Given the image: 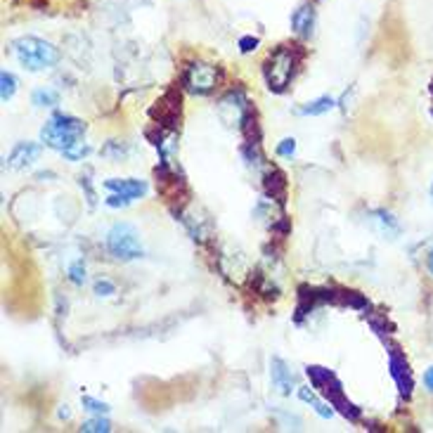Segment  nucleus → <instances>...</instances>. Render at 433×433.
<instances>
[{"label": "nucleus", "instance_id": "1", "mask_svg": "<svg viewBox=\"0 0 433 433\" xmlns=\"http://www.w3.org/2000/svg\"><path fill=\"white\" fill-rule=\"evenodd\" d=\"M303 57V50L298 45H280L263 64V76H265L268 88L273 92H284L291 78L296 74V67Z\"/></svg>", "mask_w": 433, "mask_h": 433}, {"label": "nucleus", "instance_id": "2", "mask_svg": "<svg viewBox=\"0 0 433 433\" xmlns=\"http://www.w3.org/2000/svg\"><path fill=\"white\" fill-rule=\"evenodd\" d=\"M14 57L26 71H45L53 69L57 62H60V50H57L53 43L35 38V35H21L12 43Z\"/></svg>", "mask_w": 433, "mask_h": 433}, {"label": "nucleus", "instance_id": "3", "mask_svg": "<svg viewBox=\"0 0 433 433\" xmlns=\"http://www.w3.org/2000/svg\"><path fill=\"white\" fill-rule=\"evenodd\" d=\"M85 133V124L81 119H74V116H67V114H55L53 119L43 126L40 131V140L45 142L48 147L53 149H60V152H69L81 145V140Z\"/></svg>", "mask_w": 433, "mask_h": 433}, {"label": "nucleus", "instance_id": "4", "mask_svg": "<svg viewBox=\"0 0 433 433\" xmlns=\"http://www.w3.org/2000/svg\"><path fill=\"white\" fill-rule=\"evenodd\" d=\"M305 374H308L312 388H317L319 393L327 398V402H329L331 407H336L341 415L353 419V422L360 417V410L344 395V386H341V381L336 379V374L329 372L327 367H317V365H310L305 369Z\"/></svg>", "mask_w": 433, "mask_h": 433}, {"label": "nucleus", "instance_id": "5", "mask_svg": "<svg viewBox=\"0 0 433 433\" xmlns=\"http://www.w3.org/2000/svg\"><path fill=\"white\" fill-rule=\"evenodd\" d=\"M106 251L116 261H135L142 256L140 234L131 223H116L106 232Z\"/></svg>", "mask_w": 433, "mask_h": 433}, {"label": "nucleus", "instance_id": "6", "mask_svg": "<svg viewBox=\"0 0 433 433\" xmlns=\"http://www.w3.org/2000/svg\"><path fill=\"white\" fill-rule=\"evenodd\" d=\"M182 83L187 85L192 92L197 95H209L218 88L220 83V71L211 64H204V62H192L182 74Z\"/></svg>", "mask_w": 433, "mask_h": 433}, {"label": "nucleus", "instance_id": "7", "mask_svg": "<svg viewBox=\"0 0 433 433\" xmlns=\"http://www.w3.org/2000/svg\"><path fill=\"white\" fill-rule=\"evenodd\" d=\"M388 367H390V376H393L398 383L400 395L410 398L412 395V372H410V365H407V360H405V355L398 351V348H390L388 351Z\"/></svg>", "mask_w": 433, "mask_h": 433}, {"label": "nucleus", "instance_id": "8", "mask_svg": "<svg viewBox=\"0 0 433 433\" xmlns=\"http://www.w3.org/2000/svg\"><path fill=\"white\" fill-rule=\"evenodd\" d=\"M104 187L116 192V194L128 197L131 202L147 194V182L135 180V177H111V180H104Z\"/></svg>", "mask_w": 433, "mask_h": 433}, {"label": "nucleus", "instance_id": "9", "mask_svg": "<svg viewBox=\"0 0 433 433\" xmlns=\"http://www.w3.org/2000/svg\"><path fill=\"white\" fill-rule=\"evenodd\" d=\"M369 225H372V230L376 234H381V237H388V239H395V234L400 232V225H398V220L390 216L388 211L383 209H376L369 213Z\"/></svg>", "mask_w": 433, "mask_h": 433}, {"label": "nucleus", "instance_id": "10", "mask_svg": "<svg viewBox=\"0 0 433 433\" xmlns=\"http://www.w3.org/2000/svg\"><path fill=\"white\" fill-rule=\"evenodd\" d=\"M270 374H273V383L275 388L280 390L282 395H289L294 390V374L287 367V362L282 358H273L270 360Z\"/></svg>", "mask_w": 433, "mask_h": 433}, {"label": "nucleus", "instance_id": "11", "mask_svg": "<svg viewBox=\"0 0 433 433\" xmlns=\"http://www.w3.org/2000/svg\"><path fill=\"white\" fill-rule=\"evenodd\" d=\"M38 154H40L38 145H33V142H19V145L12 149L7 163H10V168H26L38 159Z\"/></svg>", "mask_w": 433, "mask_h": 433}, {"label": "nucleus", "instance_id": "12", "mask_svg": "<svg viewBox=\"0 0 433 433\" xmlns=\"http://www.w3.org/2000/svg\"><path fill=\"white\" fill-rule=\"evenodd\" d=\"M291 26H294V31L301 35V38H308L312 33V26H315V10H312L310 5L298 7V10L291 14Z\"/></svg>", "mask_w": 433, "mask_h": 433}, {"label": "nucleus", "instance_id": "13", "mask_svg": "<svg viewBox=\"0 0 433 433\" xmlns=\"http://www.w3.org/2000/svg\"><path fill=\"white\" fill-rule=\"evenodd\" d=\"M263 187H265V194L270 199H277V202H284V194H287V177L280 170H270V173L263 177Z\"/></svg>", "mask_w": 433, "mask_h": 433}, {"label": "nucleus", "instance_id": "14", "mask_svg": "<svg viewBox=\"0 0 433 433\" xmlns=\"http://www.w3.org/2000/svg\"><path fill=\"white\" fill-rule=\"evenodd\" d=\"M334 106H336V99L324 95V97H317V99H312V102H308L305 106H301L298 114H303V116H322V114L331 111Z\"/></svg>", "mask_w": 433, "mask_h": 433}, {"label": "nucleus", "instance_id": "15", "mask_svg": "<svg viewBox=\"0 0 433 433\" xmlns=\"http://www.w3.org/2000/svg\"><path fill=\"white\" fill-rule=\"evenodd\" d=\"M298 398H301L303 402H308L310 407L315 410L317 415L322 417V419H329V417H334V407H329V405H327L324 400H319V398H317L315 393H312L310 388H301V390H298Z\"/></svg>", "mask_w": 433, "mask_h": 433}, {"label": "nucleus", "instance_id": "16", "mask_svg": "<svg viewBox=\"0 0 433 433\" xmlns=\"http://www.w3.org/2000/svg\"><path fill=\"white\" fill-rule=\"evenodd\" d=\"M31 102L35 106H55L57 102H60V92L50 90V88H38L31 95Z\"/></svg>", "mask_w": 433, "mask_h": 433}, {"label": "nucleus", "instance_id": "17", "mask_svg": "<svg viewBox=\"0 0 433 433\" xmlns=\"http://www.w3.org/2000/svg\"><path fill=\"white\" fill-rule=\"evenodd\" d=\"M14 92H17V78H14L10 71H3V74H0V97H3V102L12 99Z\"/></svg>", "mask_w": 433, "mask_h": 433}, {"label": "nucleus", "instance_id": "18", "mask_svg": "<svg viewBox=\"0 0 433 433\" xmlns=\"http://www.w3.org/2000/svg\"><path fill=\"white\" fill-rule=\"evenodd\" d=\"M111 429V424L106 422V419H102V415L95 417V419H90V422H85L81 426V431H88V433H106Z\"/></svg>", "mask_w": 433, "mask_h": 433}, {"label": "nucleus", "instance_id": "19", "mask_svg": "<svg viewBox=\"0 0 433 433\" xmlns=\"http://www.w3.org/2000/svg\"><path fill=\"white\" fill-rule=\"evenodd\" d=\"M83 407L88 410V412H95V415H106L109 412V405L102 402V400H97V398H90V395H83Z\"/></svg>", "mask_w": 433, "mask_h": 433}, {"label": "nucleus", "instance_id": "20", "mask_svg": "<svg viewBox=\"0 0 433 433\" xmlns=\"http://www.w3.org/2000/svg\"><path fill=\"white\" fill-rule=\"evenodd\" d=\"M69 280L74 282V284H83L85 282V265H83V261H76V263H71V265H69Z\"/></svg>", "mask_w": 433, "mask_h": 433}, {"label": "nucleus", "instance_id": "21", "mask_svg": "<svg viewBox=\"0 0 433 433\" xmlns=\"http://www.w3.org/2000/svg\"><path fill=\"white\" fill-rule=\"evenodd\" d=\"M296 152V140L294 138H287V140H282L280 145H277V154L280 156H294Z\"/></svg>", "mask_w": 433, "mask_h": 433}, {"label": "nucleus", "instance_id": "22", "mask_svg": "<svg viewBox=\"0 0 433 433\" xmlns=\"http://www.w3.org/2000/svg\"><path fill=\"white\" fill-rule=\"evenodd\" d=\"M114 291H116V287H114V284H111L109 280H99V282H95V294H97V296H111Z\"/></svg>", "mask_w": 433, "mask_h": 433}, {"label": "nucleus", "instance_id": "23", "mask_svg": "<svg viewBox=\"0 0 433 433\" xmlns=\"http://www.w3.org/2000/svg\"><path fill=\"white\" fill-rule=\"evenodd\" d=\"M258 48V38H253V35H241L239 38V50L241 53H251V50Z\"/></svg>", "mask_w": 433, "mask_h": 433}, {"label": "nucleus", "instance_id": "24", "mask_svg": "<svg viewBox=\"0 0 433 433\" xmlns=\"http://www.w3.org/2000/svg\"><path fill=\"white\" fill-rule=\"evenodd\" d=\"M104 204L111 206V209H119V206H128V204H131V199L124 197V194H116V192H114L109 199H104Z\"/></svg>", "mask_w": 433, "mask_h": 433}, {"label": "nucleus", "instance_id": "25", "mask_svg": "<svg viewBox=\"0 0 433 433\" xmlns=\"http://www.w3.org/2000/svg\"><path fill=\"white\" fill-rule=\"evenodd\" d=\"M85 154H90V147H74V149H69V152H64V156H67L69 161H78V159H83Z\"/></svg>", "mask_w": 433, "mask_h": 433}, {"label": "nucleus", "instance_id": "26", "mask_svg": "<svg viewBox=\"0 0 433 433\" xmlns=\"http://www.w3.org/2000/svg\"><path fill=\"white\" fill-rule=\"evenodd\" d=\"M256 216H258V218L265 216V202H261L258 206H256ZM268 216H275V209H270ZM277 220H282V218H270V227H273V225L277 223Z\"/></svg>", "mask_w": 433, "mask_h": 433}, {"label": "nucleus", "instance_id": "27", "mask_svg": "<svg viewBox=\"0 0 433 433\" xmlns=\"http://www.w3.org/2000/svg\"><path fill=\"white\" fill-rule=\"evenodd\" d=\"M424 386H426V390H429V393H433V367H429L424 372Z\"/></svg>", "mask_w": 433, "mask_h": 433}, {"label": "nucleus", "instance_id": "28", "mask_svg": "<svg viewBox=\"0 0 433 433\" xmlns=\"http://www.w3.org/2000/svg\"><path fill=\"white\" fill-rule=\"evenodd\" d=\"M429 270H431V275H433V248H431V253H429Z\"/></svg>", "mask_w": 433, "mask_h": 433}, {"label": "nucleus", "instance_id": "29", "mask_svg": "<svg viewBox=\"0 0 433 433\" xmlns=\"http://www.w3.org/2000/svg\"><path fill=\"white\" fill-rule=\"evenodd\" d=\"M431 197H433V185H431Z\"/></svg>", "mask_w": 433, "mask_h": 433}]
</instances>
